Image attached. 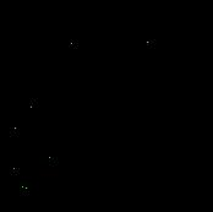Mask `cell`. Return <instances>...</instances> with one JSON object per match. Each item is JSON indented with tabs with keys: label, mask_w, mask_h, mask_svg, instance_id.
Here are the masks:
<instances>
[{
	"label": "cell",
	"mask_w": 213,
	"mask_h": 212,
	"mask_svg": "<svg viewBox=\"0 0 213 212\" xmlns=\"http://www.w3.org/2000/svg\"><path fill=\"white\" fill-rule=\"evenodd\" d=\"M39 175L43 176V178H48V176H58L59 173L57 171H43V169H41Z\"/></svg>",
	"instance_id": "1"
}]
</instances>
